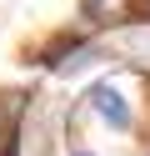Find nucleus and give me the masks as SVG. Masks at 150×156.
Masks as SVG:
<instances>
[{
  "label": "nucleus",
  "mask_w": 150,
  "mask_h": 156,
  "mask_svg": "<svg viewBox=\"0 0 150 156\" xmlns=\"http://www.w3.org/2000/svg\"><path fill=\"white\" fill-rule=\"evenodd\" d=\"M85 106L110 126V131H130V126H135V111H130V101L120 96V86H115V81H95Z\"/></svg>",
  "instance_id": "obj_1"
},
{
  "label": "nucleus",
  "mask_w": 150,
  "mask_h": 156,
  "mask_svg": "<svg viewBox=\"0 0 150 156\" xmlns=\"http://www.w3.org/2000/svg\"><path fill=\"white\" fill-rule=\"evenodd\" d=\"M110 51L130 66H150V20H130L110 35Z\"/></svg>",
  "instance_id": "obj_2"
},
{
  "label": "nucleus",
  "mask_w": 150,
  "mask_h": 156,
  "mask_svg": "<svg viewBox=\"0 0 150 156\" xmlns=\"http://www.w3.org/2000/svg\"><path fill=\"white\" fill-rule=\"evenodd\" d=\"M130 20H150V0H130Z\"/></svg>",
  "instance_id": "obj_3"
},
{
  "label": "nucleus",
  "mask_w": 150,
  "mask_h": 156,
  "mask_svg": "<svg viewBox=\"0 0 150 156\" xmlns=\"http://www.w3.org/2000/svg\"><path fill=\"white\" fill-rule=\"evenodd\" d=\"M70 156H95V151H85V146H75V151H70Z\"/></svg>",
  "instance_id": "obj_4"
},
{
  "label": "nucleus",
  "mask_w": 150,
  "mask_h": 156,
  "mask_svg": "<svg viewBox=\"0 0 150 156\" xmlns=\"http://www.w3.org/2000/svg\"><path fill=\"white\" fill-rule=\"evenodd\" d=\"M145 156H150V151H145Z\"/></svg>",
  "instance_id": "obj_5"
}]
</instances>
